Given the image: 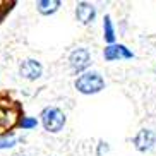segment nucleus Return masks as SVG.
<instances>
[{"label":"nucleus","instance_id":"nucleus-1","mask_svg":"<svg viewBox=\"0 0 156 156\" xmlns=\"http://www.w3.org/2000/svg\"><path fill=\"white\" fill-rule=\"evenodd\" d=\"M105 86H106L105 79L98 70H86V72L79 74L74 81V87L77 89V93L86 94V96L101 93L105 89Z\"/></svg>","mask_w":156,"mask_h":156},{"label":"nucleus","instance_id":"nucleus-2","mask_svg":"<svg viewBox=\"0 0 156 156\" xmlns=\"http://www.w3.org/2000/svg\"><path fill=\"white\" fill-rule=\"evenodd\" d=\"M40 120H41V125L46 132L58 134L60 130H64L65 124H67V115L58 106H45L40 113Z\"/></svg>","mask_w":156,"mask_h":156},{"label":"nucleus","instance_id":"nucleus-3","mask_svg":"<svg viewBox=\"0 0 156 156\" xmlns=\"http://www.w3.org/2000/svg\"><path fill=\"white\" fill-rule=\"evenodd\" d=\"M91 53L87 48H83V46H79V48H74L72 51L69 53V67L72 69V72L76 74H83L89 69V65H91Z\"/></svg>","mask_w":156,"mask_h":156},{"label":"nucleus","instance_id":"nucleus-4","mask_svg":"<svg viewBox=\"0 0 156 156\" xmlns=\"http://www.w3.org/2000/svg\"><path fill=\"white\" fill-rule=\"evenodd\" d=\"M132 144L139 153H149L151 149H154V146H156V132L153 129H146V127L141 129V130H137V134L134 136Z\"/></svg>","mask_w":156,"mask_h":156},{"label":"nucleus","instance_id":"nucleus-5","mask_svg":"<svg viewBox=\"0 0 156 156\" xmlns=\"http://www.w3.org/2000/svg\"><path fill=\"white\" fill-rule=\"evenodd\" d=\"M19 76L26 81H38L43 76V65L36 58H24L19 64Z\"/></svg>","mask_w":156,"mask_h":156},{"label":"nucleus","instance_id":"nucleus-6","mask_svg":"<svg viewBox=\"0 0 156 156\" xmlns=\"http://www.w3.org/2000/svg\"><path fill=\"white\" fill-rule=\"evenodd\" d=\"M134 51H130L125 45L122 43H113V45H106L103 48V58L106 62H117V60H130L134 58Z\"/></svg>","mask_w":156,"mask_h":156},{"label":"nucleus","instance_id":"nucleus-7","mask_svg":"<svg viewBox=\"0 0 156 156\" xmlns=\"http://www.w3.org/2000/svg\"><path fill=\"white\" fill-rule=\"evenodd\" d=\"M74 14H76V19L83 26H89V24L94 23L98 12H96V7L93 4H89V2H77Z\"/></svg>","mask_w":156,"mask_h":156},{"label":"nucleus","instance_id":"nucleus-8","mask_svg":"<svg viewBox=\"0 0 156 156\" xmlns=\"http://www.w3.org/2000/svg\"><path fill=\"white\" fill-rule=\"evenodd\" d=\"M60 7H62L60 0H38L36 2V10L41 16H53Z\"/></svg>","mask_w":156,"mask_h":156},{"label":"nucleus","instance_id":"nucleus-9","mask_svg":"<svg viewBox=\"0 0 156 156\" xmlns=\"http://www.w3.org/2000/svg\"><path fill=\"white\" fill-rule=\"evenodd\" d=\"M103 40H105L106 45H113L117 43V34H115V26L113 21L108 14L103 17Z\"/></svg>","mask_w":156,"mask_h":156},{"label":"nucleus","instance_id":"nucleus-10","mask_svg":"<svg viewBox=\"0 0 156 156\" xmlns=\"http://www.w3.org/2000/svg\"><path fill=\"white\" fill-rule=\"evenodd\" d=\"M16 144H17V139L14 137V134H9V136L0 137V149H10Z\"/></svg>","mask_w":156,"mask_h":156},{"label":"nucleus","instance_id":"nucleus-11","mask_svg":"<svg viewBox=\"0 0 156 156\" xmlns=\"http://www.w3.org/2000/svg\"><path fill=\"white\" fill-rule=\"evenodd\" d=\"M19 125H21L23 130H31V129L38 127V120L34 117H23V120H21Z\"/></svg>","mask_w":156,"mask_h":156},{"label":"nucleus","instance_id":"nucleus-12","mask_svg":"<svg viewBox=\"0 0 156 156\" xmlns=\"http://www.w3.org/2000/svg\"><path fill=\"white\" fill-rule=\"evenodd\" d=\"M108 151H110V146H108V142H105V141H100V142H98V149H96V154H98V156L106 154Z\"/></svg>","mask_w":156,"mask_h":156},{"label":"nucleus","instance_id":"nucleus-13","mask_svg":"<svg viewBox=\"0 0 156 156\" xmlns=\"http://www.w3.org/2000/svg\"><path fill=\"white\" fill-rule=\"evenodd\" d=\"M14 156H24V154H14Z\"/></svg>","mask_w":156,"mask_h":156}]
</instances>
